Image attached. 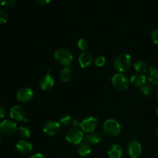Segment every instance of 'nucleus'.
Here are the masks:
<instances>
[{
	"mask_svg": "<svg viewBox=\"0 0 158 158\" xmlns=\"http://www.w3.org/2000/svg\"><path fill=\"white\" fill-rule=\"evenodd\" d=\"M132 64V58L131 55L127 53H123L119 55L115 59L114 63V68L120 73H124L131 68Z\"/></svg>",
	"mask_w": 158,
	"mask_h": 158,
	"instance_id": "1",
	"label": "nucleus"
},
{
	"mask_svg": "<svg viewBox=\"0 0 158 158\" xmlns=\"http://www.w3.org/2000/svg\"><path fill=\"white\" fill-rule=\"evenodd\" d=\"M54 58L56 62L66 67H69L71 66L73 62V55L68 49L64 48H60L56 49L54 53Z\"/></svg>",
	"mask_w": 158,
	"mask_h": 158,
	"instance_id": "2",
	"label": "nucleus"
},
{
	"mask_svg": "<svg viewBox=\"0 0 158 158\" xmlns=\"http://www.w3.org/2000/svg\"><path fill=\"white\" fill-rule=\"evenodd\" d=\"M103 131L107 135L116 137L120 134L121 127H120V123L117 120L114 119H109L103 123Z\"/></svg>",
	"mask_w": 158,
	"mask_h": 158,
	"instance_id": "3",
	"label": "nucleus"
},
{
	"mask_svg": "<svg viewBox=\"0 0 158 158\" xmlns=\"http://www.w3.org/2000/svg\"><path fill=\"white\" fill-rule=\"evenodd\" d=\"M83 139V131L80 129H77V128L69 130L66 135V140L72 144H80Z\"/></svg>",
	"mask_w": 158,
	"mask_h": 158,
	"instance_id": "4",
	"label": "nucleus"
},
{
	"mask_svg": "<svg viewBox=\"0 0 158 158\" xmlns=\"http://www.w3.org/2000/svg\"><path fill=\"white\" fill-rule=\"evenodd\" d=\"M112 83L118 90H125L128 88L129 82L126 76L123 73H117L112 77Z\"/></svg>",
	"mask_w": 158,
	"mask_h": 158,
	"instance_id": "5",
	"label": "nucleus"
},
{
	"mask_svg": "<svg viewBox=\"0 0 158 158\" xmlns=\"http://www.w3.org/2000/svg\"><path fill=\"white\" fill-rule=\"evenodd\" d=\"M98 121L94 117H89L81 121L80 128L82 131L86 133H93L97 127Z\"/></svg>",
	"mask_w": 158,
	"mask_h": 158,
	"instance_id": "6",
	"label": "nucleus"
},
{
	"mask_svg": "<svg viewBox=\"0 0 158 158\" xmlns=\"http://www.w3.org/2000/svg\"><path fill=\"white\" fill-rule=\"evenodd\" d=\"M17 125L14 121L5 120L0 123V132L6 136H12L16 132Z\"/></svg>",
	"mask_w": 158,
	"mask_h": 158,
	"instance_id": "7",
	"label": "nucleus"
},
{
	"mask_svg": "<svg viewBox=\"0 0 158 158\" xmlns=\"http://www.w3.org/2000/svg\"><path fill=\"white\" fill-rule=\"evenodd\" d=\"M60 123L56 120H49L46 122L43 127V132L48 136H55L60 132Z\"/></svg>",
	"mask_w": 158,
	"mask_h": 158,
	"instance_id": "8",
	"label": "nucleus"
},
{
	"mask_svg": "<svg viewBox=\"0 0 158 158\" xmlns=\"http://www.w3.org/2000/svg\"><path fill=\"white\" fill-rule=\"evenodd\" d=\"M33 97V91L30 88L23 87L16 93V99L21 103H27Z\"/></svg>",
	"mask_w": 158,
	"mask_h": 158,
	"instance_id": "9",
	"label": "nucleus"
},
{
	"mask_svg": "<svg viewBox=\"0 0 158 158\" xmlns=\"http://www.w3.org/2000/svg\"><path fill=\"white\" fill-rule=\"evenodd\" d=\"M54 83H55V81H54L53 77L49 73L43 76L39 82L40 87L43 90H49L52 89V86H54Z\"/></svg>",
	"mask_w": 158,
	"mask_h": 158,
	"instance_id": "10",
	"label": "nucleus"
},
{
	"mask_svg": "<svg viewBox=\"0 0 158 158\" xmlns=\"http://www.w3.org/2000/svg\"><path fill=\"white\" fill-rule=\"evenodd\" d=\"M142 147L138 141L132 140L128 145V153L132 158H137L141 154Z\"/></svg>",
	"mask_w": 158,
	"mask_h": 158,
	"instance_id": "11",
	"label": "nucleus"
},
{
	"mask_svg": "<svg viewBox=\"0 0 158 158\" xmlns=\"http://www.w3.org/2000/svg\"><path fill=\"white\" fill-rule=\"evenodd\" d=\"M9 116L12 120L17 122H21L25 120V112L19 106H14L11 108Z\"/></svg>",
	"mask_w": 158,
	"mask_h": 158,
	"instance_id": "12",
	"label": "nucleus"
},
{
	"mask_svg": "<svg viewBox=\"0 0 158 158\" xmlns=\"http://www.w3.org/2000/svg\"><path fill=\"white\" fill-rule=\"evenodd\" d=\"M17 151L22 154H28L32 151V144L27 140H20L15 145Z\"/></svg>",
	"mask_w": 158,
	"mask_h": 158,
	"instance_id": "13",
	"label": "nucleus"
},
{
	"mask_svg": "<svg viewBox=\"0 0 158 158\" xmlns=\"http://www.w3.org/2000/svg\"><path fill=\"white\" fill-rule=\"evenodd\" d=\"M93 63V56L89 52H83L79 57V63L82 68H87Z\"/></svg>",
	"mask_w": 158,
	"mask_h": 158,
	"instance_id": "14",
	"label": "nucleus"
},
{
	"mask_svg": "<svg viewBox=\"0 0 158 158\" xmlns=\"http://www.w3.org/2000/svg\"><path fill=\"white\" fill-rule=\"evenodd\" d=\"M107 154L109 158H121L123 155V149L118 144H114L108 149Z\"/></svg>",
	"mask_w": 158,
	"mask_h": 158,
	"instance_id": "15",
	"label": "nucleus"
},
{
	"mask_svg": "<svg viewBox=\"0 0 158 158\" xmlns=\"http://www.w3.org/2000/svg\"><path fill=\"white\" fill-rule=\"evenodd\" d=\"M131 82L134 86L141 87L142 86L146 84L147 78L143 74L137 73L132 76V77L131 78Z\"/></svg>",
	"mask_w": 158,
	"mask_h": 158,
	"instance_id": "16",
	"label": "nucleus"
},
{
	"mask_svg": "<svg viewBox=\"0 0 158 158\" xmlns=\"http://www.w3.org/2000/svg\"><path fill=\"white\" fill-rule=\"evenodd\" d=\"M91 148L87 143H80V146L78 147V154L81 157H87L91 153Z\"/></svg>",
	"mask_w": 158,
	"mask_h": 158,
	"instance_id": "17",
	"label": "nucleus"
},
{
	"mask_svg": "<svg viewBox=\"0 0 158 158\" xmlns=\"http://www.w3.org/2000/svg\"><path fill=\"white\" fill-rule=\"evenodd\" d=\"M72 77V71L69 67H64L60 72V77L62 81L64 82V83H67V82L70 81Z\"/></svg>",
	"mask_w": 158,
	"mask_h": 158,
	"instance_id": "18",
	"label": "nucleus"
},
{
	"mask_svg": "<svg viewBox=\"0 0 158 158\" xmlns=\"http://www.w3.org/2000/svg\"><path fill=\"white\" fill-rule=\"evenodd\" d=\"M148 80L153 85H158V69L151 68L148 73Z\"/></svg>",
	"mask_w": 158,
	"mask_h": 158,
	"instance_id": "19",
	"label": "nucleus"
},
{
	"mask_svg": "<svg viewBox=\"0 0 158 158\" xmlns=\"http://www.w3.org/2000/svg\"><path fill=\"white\" fill-rule=\"evenodd\" d=\"M134 69H136L137 73H144L148 71V66L144 61L143 60H137L134 64Z\"/></svg>",
	"mask_w": 158,
	"mask_h": 158,
	"instance_id": "20",
	"label": "nucleus"
},
{
	"mask_svg": "<svg viewBox=\"0 0 158 158\" xmlns=\"http://www.w3.org/2000/svg\"><path fill=\"white\" fill-rule=\"evenodd\" d=\"M86 140H87L88 143H89L90 144L96 145L100 143V137L99 136V134H95V133H92V134H89L86 137Z\"/></svg>",
	"mask_w": 158,
	"mask_h": 158,
	"instance_id": "21",
	"label": "nucleus"
},
{
	"mask_svg": "<svg viewBox=\"0 0 158 158\" xmlns=\"http://www.w3.org/2000/svg\"><path fill=\"white\" fill-rule=\"evenodd\" d=\"M19 134L23 138H29L31 136V131L27 127H20L19 128Z\"/></svg>",
	"mask_w": 158,
	"mask_h": 158,
	"instance_id": "22",
	"label": "nucleus"
},
{
	"mask_svg": "<svg viewBox=\"0 0 158 158\" xmlns=\"http://www.w3.org/2000/svg\"><path fill=\"white\" fill-rule=\"evenodd\" d=\"M17 0H0L2 6L7 9H12L16 5Z\"/></svg>",
	"mask_w": 158,
	"mask_h": 158,
	"instance_id": "23",
	"label": "nucleus"
},
{
	"mask_svg": "<svg viewBox=\"0 0 158 158\" xmlns=\"http://www.w3.org/2000/svg\"><path fill=\"white\" fill-rule=\"evenodd\" d=\"M140 90H141L142 94H143V95L149 96L151 95V93H152L153 88L151 85L147 84L146 83V84H144L143 86H142L141 87H140Z\"/></svg>",
	"mask_w": 158,
	"mask_h": 158,
	"instance_id": "24",
	"label": "nucleus"
},
{
	"mask_svg": "<svg viewBox=\"0 0 158 158\" xmlns=\"http://www.w3.org/2000/svg\"><path fill=\"white\" fill-rule=\"evenodd\" d=\"M77 46H78L79 49L83 52H86V49H88V43L84 39H80L77 43Z\"/></svg>",
	"mask_w": 158,
	"mask_h": 158,
	"instance_id": "25",
	"label": "nucleus"
},
{
	"mask_svg": "<svg viewBox=\"0 0 158 158\" xmlns=\"http://www.w3.org/2000/svg\"><path fill=\"white\" fill-rule=\"evenodd\" d=\"M72 122V118L69 115H64L60 119V123L63 126H67Z\"/></svg>",
	"mask_w": 158,
	"mask_h": 158,
	"instance_id": "26",
	"label": "nucleus"
},
{
	"mask_svg": "<svg viewBox=\"0 0 158 158\" xmlns=\"http://www.w3.org/2000/svg\"><path fill=\"white\" fill-rule=\"evenodd\" d=\"M9 15L8 13L3 9H0V24H3L7 22Z\"/></svg>",
	"mask_w": 158,
	"mask_h": 158,
	"instance_id": "27",
	"label": "nucleus"
},
{
	"mask_svg": "<svg viewBox=\"0 0 158 158\" xmlns=\"http://www.w3.org/2000/svg\"><path fill=\"white\" fill-rule=\"evenodd\" d=\"M105 63H106V59L103 56H99L96 59L95 63L97 66L99 67H101V66H104Z\"/></svg>",
	"mask_w": 158,
	"mask_h": 158,
	"instance_id": "28",
	"label": "nucleus"
},
{
	"mask_svg": "<svg viewBox=\"0 0 158 158\" xmlns=\"http://www.w3.org/2000/svg\"><path fill=\"white\" fill-rule=\"evenodd\" d=\"M151 39H152L154 44L158 45V29H154V30L151 32Z\"/></svg>",
	"mask_w": 158,
	"mask_h": 158,
	"instance_id": "29",
	"label": "nucleus"
},
{
	"mask_svg": "<svg viewBox=\"0 0 158 158\" xmlns=\"http://www.w3.org/2000/svg\"><path fill=\"white\" fill-rule=\"evenodd\" d=\"M80 124H81V122H80L77 120H73L72 121V125L73 127V128L78 129V127H80Z\"/></svg>",
	"mask_w": 158,
	"mask_h": 158,
	"instance_id": "30",
	"label": "nucleus"
},
{
	"mask_svg": "<svg viewBox=\"0 0 158 158\" xmlns=\"http://www.w3.org/2000/svg\"><path fill=\"white\" fill-rule=\"evenodd\" d=\"M6 115V110L3 106H0V118H4Z\"/></svg>",
	"mask_w": 158,
	"mask_h": 158,
	"instance_id": "31",
	"label": "nucleus"
},
{
	"mask_svg": "<svg viewBox=\"0 0 158 158\" xmlns=\"http://www.w3.org/2000/svg\"><path fill=\"white\" fill-rule=\"evenodd\" d=\"M30 158H46L44 155H43L40 153H37V154H35L34 155H32Z\"/></svg>",
	"mask_w": 158,
	"mask_h": 158,
	"instance_id": "32",
	"label": "nucleus"
},
{
	"mask_svg": "<svg viewBox=\"0 0 158 158\" xmlns=\"http://www.w3.org/2000/svg\"><path fill=\"white\" fill-rule=\"evenodd\" d=\"M37 2L41 5H46L50 2L51 0H37Z\"/></svg>",
	"mask_w": 158,
	"mask_h": 158,
	"instance_id": "33",
	"label": "nucleus"
},
{
	"mask_svg": "<svg viewBox=\"0 0 158 158\" xmlns=\"http://www.w3.org/2000/svg\"><path fill=\"white\" fill-rule=\"evenodd\" d=\"M156 134H157V137H158V126L157 127V131H156Z\"/></svg>",
	"mask_w": 158,
	"mask_h": 158,
	"instance_id": "34",
	"label": "nucleus"
},
{
	"mask_svg": "<svg viewBox=\"0 0 158 158\" xmlns=\"http://www.w3.org/2000/svg\"><path fill=\"white\" fill-rule=\"evenodd\" d=\"M156 113H157V117H158V106H157V110H156Z\"/></svg>",
	"mask_w": 158,
	"mask_h": 158,
	"instance_id": "35",
	"label": "nucleus"
},
{
	"mask_svg": "<svg viewBox=\"0 0 158 158\" xmlns=\"http://www.w3.org/2000/svg\"><path fill=\"white\" fill-rule=\"evenodd\" d=\"M0 140H1V134H0Z\"/></svg>",
	"mask_w": 158,
	"mask_h": 158,
	"instance_id": "36",
	"label": "nucleus"
},
{
	"mask_svg": "<svg viewBox=\"0 0 158 158\" xmlns=\"http://www.w3.org/2000/svg\"><path fill=\"white\" fill-rule=\"evenodd\" d=\"M157 98H158V90H157Z\"/></svg>",
	"mask_w": 158,
	"mask_h": 158,
	"instance_id": "37",
	"label": "nucleus"
}]
</instances>
